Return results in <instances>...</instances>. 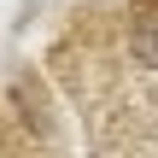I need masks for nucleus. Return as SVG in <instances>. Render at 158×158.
I'll use <instances>...</instances> for the list:
<instances>
[{
    "label": "nucleus",
    "mask_w": 158,
    "mask_h": 158,
    "mask_svg": "<svg viewBox=\"0 0 158 158\" xmlns=\"http://www.w3.org/2000/svg\"><path fill=\"white\" fill-rule=\"evenodd\" d=\"M135 53H141L147 64H158V18H141V29H135Z\"/></svg>",
    "instance_id": "obj_1"
}]
</instances>
